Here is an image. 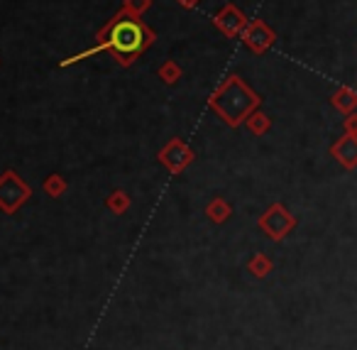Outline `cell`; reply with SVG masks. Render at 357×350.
Returning a JSON list of instances; mask_svg holds the SVG:
<instances>
[{"label": "cell", "instance_id": "cell-1", "mask_svg": "<svg viewBox=\"0 0 357 350\" xmlns=\"http://www.w3.org/2000/svg\"><path fill=\"white\" fill-rule=\"evenodd\" d=\"M154 42H157V32H154L142 17L128 15V13L120 8V10L98 30L93 47L69 57V59H61L59 66L66 69V66L89 59V57H93V54H108L115 64L128 69V66H132Z\"/></svg>", "mask_w": 357, "mask_h": 350}, {"label": "cell", "instance_id": "cell-2", "mask_svg": "<svg viewBox=\"0 0 357 350\" xmlns=\"http://www.w3.org/2000/svg\"><path fill=\"white\" fill-rule=\"evenodd\" d=\"M262 105L257 91H252L245 84L243 76L230 74L228 79H223V84L208 96V108L223 120L228 128H240L245 125V120Z\"/></svg>", "mask_w": 357, "mask_h": 350}, {"label": "cell", "instance_id": "cell-3", "mask_svg": "<svg viewBox=\"0 0 357 350\" xmlns=\"http://www.w3.org/2000/svg\"><path fill=\"white\" fill-rule=\"evenodd\" d=\"M32 196V189L15 169H6L0 174V211L6 216H15Z\"/></svg>", "mask_w": 357, "mask_h": 350}, {"label": "cell", "instance_id": "cell-4", "mask_svg": "<svg viewBox=\"0 0 357 350\" xmlns=\"http://www.w3.org/2000/svg\"><path fill=\"white\" fill-rule=\"evenodd\" d=\"M257 226H259V231L269 238V240L282 242L284 238L296 228V216H294L284 203H272V206L259 216Z\"/></svg>", "mask_w": 357, "mask_h": 350}, {"label": "cell", "instance_id": "cell-5", "mask_svg": "<svg viewBox=\"0 0 357 350\" xmlns=\"http://www.w3.org/2000/svg\"><path fill=\"white\" fill-rule=\"evenodd\" d=\"M157 159L169 174L178 177L181 172L189 169V164H194L196 154H194V150L189 147V143H184L181 138H174V140H169L162 150H159Z\"/></svg>", "mask_w": 357, "mask_h": 350}, {"label": "cell", "instance_id": "cell-6", "mask_svg": "<svg viewBox=\"0 0 357 350\" xmlns=\"http://www.w3.org/2000/svg\"><path fill=\"white\" fill-rule=\"evenodd\" d=\"M240 40H243V45L248 47L252 54H264V52L277 42V32L264 20H250L248 27L243 30V35H240Z\"/></svg>", "mask_w": 357, "mask_h": 350}, {"label": "cell", "instance_id": "cell-7", "mask_svg": "<svg viewBox=\"0 0 357 350\" xmlns=\"http://www.w3.org/2000/svg\"><path fill=\"white\" fill-rule=\"evenodd\" d=\"M248 22H250L248 15H245L238 6H233V3H225L213 17V25L218 27L220 35L228 37V40H238L245 27H248Z\"/></svg>", "mask_w": 357, "mask_h": 350}, {"label": "cell", "instance_id": "cell-8", "mask_svg": "<svg viewBox=\"0 0 357 350\" xmlns=\"http://www.w3.org/2000/svg\"><path fill=\"white\" fill-rule=\"evenodd\" d=\"M331 157L347 172L357 169V135L342 133V138L331 145Z\"/></svg>", "mask_w": 357, "mask_h": 350}, {"label": "cell", "instance_id": "cell-9", "mask_svg": "<svg viewBox=\"0 0 357 350\" xmlns=\"http://www.w3.org/2000/svg\"><path fill=\"white\" fill-rule=\"evenodd\" d=\"M331 103H333V108L342 115L355 113L357 110V89H352V86H340V89L331 96Z\"/></svg>", "mask_w": 357, "mask_h": 350}, {"label": "cell", "instance_id": "cell-10", "mask_svg": "<svg viewBox=\"0 0 357 350\" xmlns=\"http://www.w3.org/2000/svg\"><path fill=\"white\" fill-rule=\"evenodd\" d=\"M206 216L211 218V221L215 223V226H220V223H225L230 216H233V206H230L225 198H213V201L206 206Z\"/></svg>", "mask_w": 357, "mask_h": 350}, {"label": "cell", "instance_id": "cell-11", "mask_svg": "<svg viewBox=\"0 0 357 350\" xmlns=\"http://www.w3.org/2000/svg\"><path fill=\"white\" fill-rule=\"evenodd\" d=\"M245 128H248L252 135H257V138H262V135H267L269 130H272V118L257 108L248 120H245Z\"/></svg>", "mask_w": 357, "mask_h": 350}, {"label": "cell", "instance_id": "cell-12", "mask_svg": "<svg viewBox=\"0 0 357 350\" xmlns=\"http://www.w3.org/2000/svg\"><path fill=\"white\" fill-rule=\"evenodd\" d=\"M130 206H132V198H130V194L123 191V189H115V191L105 198V208H108L110 213H115V216H123Z\"/></svg>", "mask_w": 357, "mask_h": 350}, {"label": "cell", "instance_id": "cell-13", "mask_svg": "<svg viewBox=\"0 0 357 350\" xmlns=\"http://www.w3.org/2000/svg\"><path fill=\"white\" fill-rule=\"evenodd\" d=\"M248 270L252 272L257 279H264L267 275H272L274 270V262L269 255H264V252H257V255H252V260L248 262Z\"/></svg>", "mask_w": 357, "mask_h": 350}, {"label": "cell", "instance_id": "cell-14", "mask_svg": "<svg viewBox=\"0 0 357 350\" xmlns=\"http://www.w3.org/2000/svg\"><path fill=\"white\" fill-rule=\"evenodd\" d=\"M157 76H159V79H162L167 86H174L178 79H181V76H184V69H181V66H178L174 59H167V61H164V64L157 69Z\"/></svg>", "mask_w": 357, "mask_h": 350}, {"label": "cell", "instance_id": "cell-15", "mask_svg": "<svg viewBox=\"0 0 357 350\" xmlns=\"http://www.w3.org/2000/svg\"><path fill=\"white\" fill-rule=\"evenodd\" d=\"M69 191V182H66L61 174H50V177L45 179V194L52 198H59L64 196V194Z\"/></svg>", "mask_w": 357, "mask_h": 350}, {"label": "cell", "instance_id": "cell-16", "mask_svg": "<svg viewBox=\"0 0 357 350\" xmlns=\"http://www.w3.org/2000/svg\"><path fill=\"white\" fill-rule=\"evenodd\" d=\"M152 8V0H123V10L132 17H142Z\"/></svg>", "mask_w": 357, "mask_h": 350}, {"label": "cell", "instance_id": "cell-17", "mask_svg": "<svg viewBox=\"0 0 357 350\" xmlns=\"http://www.w3.org/2000/svg\"><path fill=\"white\" fill-rule=\"evenodd\" d=\"M342 133L357 135V113L345 115V120H342Z\"/></svg>", "mask_w": 357, "mask_h": 350}, {"label": "cell", "instance_id": "cell-18", "mask_svg": "<svg viewBox=\"0 0 357 350\" xmlns=\"http://www.w3.org/2000/svg\"><path fill=\"white\" fill-rule=\"evenodd\" d=\"M176 3H178L181 8H186V10H194V8L199 6L201 0H176Z\"/></svg>", "mask_w": 357, "mask_h": 350}]
</instances>
